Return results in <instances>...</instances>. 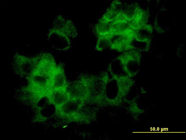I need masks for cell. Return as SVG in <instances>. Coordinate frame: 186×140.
<instances>
[{
  "label": "cell",
  "instance_id": "obj_12",
  "mask_svg": "<svg viewBox=\"0 0 186 140\" xmlns=\"http://www.w3.org/2000/svg\"><path fill=\"white\" fill-rule=\"evenodd\" d=\"M48 94L51 103L56 109L61 106L70 98L65 88L51 90Z\"/></svg>",
  "mask_w": 186,
  "mask_h": 140
},
{
  "label": "cell",
  "instance_id": "obj_10",
  "mask_svg": "<svg viewBox=\"0 0 186 140\" xmlns=\"http://www.w3.org/2000/svg\"><path fill=\"white\" fill-rule=\"evenodd\" d=\"M68 83L63 65L57 64L51 76L50 90L65 89Z\"/></svg>",
  "mask_w": 186,
  "mask_h": 140
},
{
  "label": "cell",
  "instance_id": "obj_1",
  "mask_svg": "<svg viewBox=\"0 0 186 140\" xmlns=\"http://www.w3.org/2000/svg\"><path fill=\"white\" fill-rule=\"evenodd\" d=\"M130 77L109 78L106 85L102 103L110 105L120 103L127 94L132 85Z\"/></svg>",
  "mask_w": 186,
  "mask_h": 140
},
{
  "label": "cell",
  "instance_id": "obj_7",
  "mask_svg": "<svg viewBox=\"0 0 186 140\" xmlns=\"http://www.w3.org/2000/svg\"><path fill=\"white\" fill-rule=\"evenodd\" d=\"M84 100L70 98L59 107L56 109L57 112L63 117H73L79 112L84 103Z\"/></svg>",
  "mask_w": 186,
  "mask_h": 140
},
{
  "label": "cell",
  "instance_id": "obj_9",
  "mask_svg": "<svg viewBox=\"0 0 186 140\" xmlns=\"http://www.w3.org/2000/svg\"><path fill=\"white\" fill-rule=\"evenodd\" d=\"M111 33L122 35L134 33L136 28L131 21L120 15L117 19L110 23Z\"/></svg>",
  "mask_w": 186,
  "mask_h": 140
},
{
  "label": "cell",
  "instance_id": "obj_8",
  "mask_svg": "<svg viewBox=\"0 0 186 140\" xmlns=\"http://www.w3.org/2000/svg\"><path fill=\"white\" fill-rule=\"evenodd\" d=\"M134 33L122 35L111 33L110 50L123 52L130 50V44L134 38Z\"/></svg>",
  "mask_w": 186,
  "mask_h": 140
},
{
  "label": "cell",
  "instance_id": "obj_4",
  "mask_svg": "<svg viewBox=\"0 0 186 140\" xmlns=\"http://www.w3.org/2000/svg\"><path fill=\"white\" fill-rule=\"evenodd\" d=\"M118 56L125 71L129 77L135 76L138 72L142 59L141 52L131 50L122 52Z\"/></svg>",
  "mask_w": 186,
  "mask_h": 140
},
{
  "label": "cell",
  "instance_id": "obj_15",
  "mask_svg": "<svg viewBox=\"0 0 186 140\" xmlns=\"http://www.w3.org/2000/svg\"><path fill=\"white\" fill-rule=\"evenodd\" d=\"M111 33L106 35L99 36L97 37L95 50L98 51L102 52L110 50L111 46Z\"/></svg>",
  "mask_w": 186,
  "mask_h": 140
},
{
  "label": "cell",
  "instance_id": "obj_16",
  "mask_svg": "<svg viewBox=\"0 0 186 140\" xmlns=\"http://www.w3.org/2000/svg\"><path fill=\"white\" fill-rule=\"evenodd\" d=\"M95 31L97 37L111 34L110 23L99 19L95 25Z\"/></svg>",
  "mask_w": 186,
  "mask_h": 140
},
{
  "label": "cell",
  "instance_id": "obj_6",
  "mask_svg": "<svg viewBox=\"0 0 186 140\" xmlns=\"http://www.w3.org/2000/svg\"><path fill=\"white\" fill-rule=\"evenodd\" d=\"M48 39L52 47L59 51L69 50L71 47V38L60 27L56 26L51 29L48 35Z\"/></svg>",
  "mask_w": 186,
  "mask_h": 140
},
{
  "label": "cell",
  "instance_id": "obj_14",
  "mask_svg": "<svg viewBox=\"0 0 186 140\" xmlns=\"http://www.w3.org/2000/svg\"><path fill=\"white\" fill-rule=\"evenodd\" d=\"M153 32L152 26L147 24L135 30L134 38L139 41L151 42Z\"/></svg>",
  "mask_w": 186,
  "mask_h": 140
},
{
  "label": "cell",
  "instance_id": "obj_13",
  "mask_svg": "<svg viewBox=\"0 0 186 140\" xmlns=\"http://www.w3.org/2000/svg\"><path fill=\"white\" fill-rule=\"evenodd\" d=\"M108 71L112 77L121 78L129 77L125 71L118 56L112 60L108 66Z\"/></svg>",
  "mask_w": 186,
  "mask_h": 140
},
{
  "label": "cell",
  "instance_id": "obj_11",
  "mask_svg": "<svg viewBox=\"0 0 186 140\" xmlns=\"http://www.w3.org/2000/svg\"><path fill=\"white\" fill-rule=\"evenodd\" d=\"M123 5L118 0L113 1L100 20L111 23L120 15L123 10Z\"/></svg>",
  "mask_w": 186,
  "mask_h": 140
},
{
  "label": "cell",
  "instance_id": "obj_2",
  "mask_svg": "<svg viewBox=\"0 0 186 140\" xmlns=\"http://www.w3.org/2000/svg\"><path fill=\"white\" fill-rule=\"evenodd\" d=\"M109 78L107 72L98 75L88 76L89 95L87 101L102 103L106 85Z\"/></svg>",
  "mask_w": 186,
  "mask_h": 140
},
{
  "label": "cell",
  "instance_id": "obj_5",
  "mask_svg": "<svg viewBox=\"0 0 186 140\" xmlns=\"http://www.w3.org/2000/svg\"><path fill=\"white\" fill-rule=\"evenodd\" d=\"M88 76L83 75L78 79L68 83L65 89L70 98L87 101L89 95Z\"/></svg>",
  "mask_w": 186,
  "mask_h": 140
},
{
  "label": "cell",
  "instance_id": "obj_3",
  "mask_svg": "<svg viewBox=\"0 0 186 140\" xmlns=\"http://www.w3.org/2000/svg\"><path fill=\"white\" fill-rule=\"evenodd\" d=\"M39 57V54L33 57H28L16 53L12 59L13 68L16 73L28 79L34 71Z\"/></svg>",
  "mask_w": 186,
  "mask_h": 140
}]
</instances>
